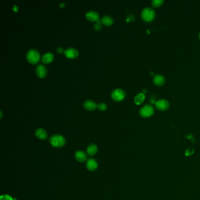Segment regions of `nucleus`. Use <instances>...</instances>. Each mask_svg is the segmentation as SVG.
I'll use <instances>...</instances> for the list:
<instances>
[{"label":"nucleus","instance_id":"1a4fd4ad","mask_svg":"<svg viewBox=\"0 0 200 200\" xmlns=\"http://www.w3.org/2000/svg\"><path fill=\"white\" fill-rule=\"evenodd\" d=\"M36 74L40 78H45L47 75V69L45 66L43 65H39L36 67Z\"/></svg>","mask_w":200,"mask_h":200},{"label":"nucleus","instance_id":"f8f14e48","mask_svg":"<svg viewBox=\"0 0 200 200\" xmlns=\"http://www.w3.org/2000/svg\"><path fill=\"white\" fill-rule=\"evenodd\" d=\"M153 81L155 85L158 86H161L164 85L165 82V78L162 75L157 74L153 76Z\"/></svg>","mask_w":200,"mask_h":200},{"label":"nucleus","instance_id":"a211bd4d","mask_svg":"<svg viewBox=\"0 0 200 200\" xmlns=\"http://www.w3.org/2000/svg\"><path fill=\"white\" fill-rule=\"evenodd\" d=\"M145 98L146 96L144 93H140L135 96L134 99V101L135 104H136L137 105H140L144 102V101L145 100Z\"/></svg>","mask_w":200,"mask_h":200},{"label":"nucleus","instance_id":"4468645a","mask_svg":"<svg viewBox=\"0 0 200 200\" xmlns=\"http://www.w3.org/2000/svg\"><path fill=\"white\" fill-rule=\"evenodd\" d=\"M54 59V54L50 52H46L43 54L42 58V62L45 64H48L52 62Z\"/></svg>","mask_w":200,"mask_h":200},{"label":"nucleus","instance_id":"423d86ee","mask_svg":"<svg viewBox=\"0 0 200 200\" xmlns=\"http://www.w3.org/2000/svg\"><path fill=\"white\" fill-rule=\"evenodd\" d=\"M65 55L69 59H75L79 55V52L74 48H68L65 50Z\"/></svg>","mask_w":200,"mask_h":200},{"label":"nucleus","instance_id":"6ab92c4d","mask_svg":"<svg viewBox=\"0 0 200 200\" xmlns=\"http://www.w3.org/2000/svg\"><path fill=\"white\" fill-rule=\"evenodd\" d=\"M163 3H164L163 0H153L151 1L152 5L155 8L160 7L163 4Z\"/></svg>","mask_w":200,"mask_h":200},{"label":"nucleus","instance_id":"9b49d317","mask_svg":"<svg viewBox=\"0 0 200 200\" xmlns=\"http://www.w3.org/2000/svg\"><path fill=\"white\" fill-rule=\"evenodd\" d=\"M83 107L85 109L88 110L92 111V110H95L98 107V105L93 100H87L84 101Z\"/></svg>","mask_w":200,"mask_h":200},{"label":"nucleus","instance_id":"f257e3e1","mask_svg":"<svg viewBox=\"0 0 200 200\" xmlns=\"http://www.w3.org/2000/svg\"><path fill=\"white\" fill-rule=\"evenodd\" d=\"M141 16L142 19L144 21L147 22H151L156 17V12L153 8L150 7H146L143 10Z\"/></svg>","mask_w":200,"mask_h":200},{"label":"nucleus","instance_id":"b1692460","mask_svg":"<svg viewBox=\"0 0 200 200\" xmlns=\"http://www.w3.org/2000/svg\"><path fill=\"white\" fill-rule=\"evenodd\" d=\"M199 39L200 40V34H199Z\"/></svg>","mask_w":200,"mask_h":200},{"label":"nucleus","instance_id":"f03ea898","mask_svg":"<svg viewBox=\"0 0 200 200\" xmlns=\"http://www.w3.org/2000/svg\"><path fill=\"white\" fill-rule=\"evenodd\" d=\"M26 57V60L30 63L35 65L40 61V54L37 50L35 49H31L27 52Z\"/></svg>","mask_w":200,"mask_h":200},{"label":"nucleus","instance_id":"6e6552de","mask_svg":"<svg viewBox=\"0 0 200 200\" xmlns=\"http://www.w3.org/2000/svg\"><path fill=\"white\" fill-rule=\"evenodd\" d=\"M85 17L88 20L94 22L97 21L99 19V14L95 11H89L86 12Z\"/></svg>","mask_w":200,"mask_h":200},{"label":"nucleus","instance_id":"dca6fc26","mask_svg":"<svg viewBox=\"0 0 200 200\" xmlns=\"http://www.w3.org/2000/svg\"><path fill=\"white\" fill-rule=\"evenodd\" d=\"M98 150V146L95 144H91L88 147L86 151H87V154L89 156H95L97 153Z\"/></svg>","mask_w":200,"mask_h":200},{"label":"nucleus","instance_id":"ddd939ff","mask_svg":"<svg viewBox=\"0 0 200 200\" xmlns=\"http://www.w3.org/2000/svg\"><path fill=\"white\" fill-rule=\"evenodd\" d=\"M35 136L38 139L42 140H46L48 138V133L46 131L42 128L37 129L35 131Z\"/></svg>","mask_w":200,"mask_h":200},{"label":"nucleus","instance_id":"412c9836","mask_svg":"<svg viewBox=\"0 0 200 200\" xmlns=\"http://www.w3.org/2000/svg\"><path fill=\"white\" fill-rule=\"evenodd\" d=\"M0 200H13L12 198L7 194L2 195L0 197Z\"/></svg>","mask_w":200,"mask_h":200},{"label":"nucleus","instance_id":"20e7f679","mask_svg":"<svg viewBox=\"0 0 200 200\" xmlns=\"http://www.w3.org/2000/svg\"><path fill=\"white\" fill-rule=\"evenodd\" d=\"M154 107L151 104H147L140 109L139 114L142 118H147L151 116L154 114Z\"/></svg>","mask_w":200,"mask_h":200},{"label":"nucleus","instance_id":"0eeeda50","mask_svg":"<svg viewBox=\"0 0 200 200\" xmlns=\"http://www.w3.org/2000/svg\"><path fill=\"white\" fill-rule=\"evenodd\" d=\"M155 105L156 107L160 111H165L170 107L169 102L165 99H161L157 101L155 103Z\"/></svg>","mask_w":200,"mask_h":200},{"label":"nucleus","instance_id":"9d476101","mask_svg":"<svg viewBox=\"0 0 200 200\" xmlns=\"http://www.w3.org/2000/svg\"><path fill=\"white\" fill-rule=\"evenodd\" d=\"M98 163L97 161L94 159H89L86 162V168L90 171H94L97 169Z\"/></svg>","mask_w":200,"mask_h":200},{"label":"nucleus","instance_id":"7ed1b4c3","mask_svg":"<svg viewBox=\"0 0 200 200\" xmlns=\"http://www.w3.org/2000/svg\"><path fill=\"white\" fill-rule=\"evenodd\" d=\"M50 143L54 147L60 148L65 144L66 139L63 136L56 134L51 137Z\"/></svg>","mask_w":200,"mask_h":200},{"label":"nucleus","instance_id":"5701e85b","mask_svg":"<svg viewBox=\"0 0 200 200\" xmlns=\"http://www.w3.org/2000/svg\"><path fill=\"white\" fill-rule=\"evenodd\" d=\"M94 28L96 30H99L101 28V25H100V23H96L95 25H94Z\"/></svg>","mask_w":200,"mask_h":200},{"label":"nucleus","instance_id":"4be33fe9","mask_svg":"<svg viewBox=\"0 0 200 200\" xmlns=\"http://www.w3.org/2000/svg\"><path fill=\"white\" fill-rule=\"evenodd\" d=\"M57 52L58 53V54H62L63 52H65V50L63 49V48L62 47H58L57 49Z\"/></svg>","mask_w":200,"mask_h":200},{"label":"nucleus","instance_id":"aec40b11","mask_svg":"<svg viewBox=\"0 0 200 200\" xmlns=\"http://www.w3.org/2000/svg\"><path fill=\"white\" fill-rule=\"evenodd\" d=\"M98 108L101 111H104L107 109V105L104 103H100L98 105Z\"/></svg>","mask_w":200,"mask_h":200},{"label":"nucleus","instance_id":"39448f33","mask_svg":"<svg viewBox=\"0 0 200 200\" xmlns=\"http://www.w3.org/2000/svg\"><path fill=\"white\" fill-rule=\"evenodd\" d=\"M126 97L125 92L121 89H115L111 93L112 99L116 101H120L123 100Z\"/></svg>","mask_w":200,"mask_h":200},{"label":"nucleus","instance_id":"2eb2a0df","mask_svg":"<svg viewBox=\"0 0 200 200\" xmlns=\"http://www.w3.org/2000/svg\"><path fill=\"white\" fill-rule=\"evenodd\" d=\"M75 157L76 160L79 162H84L87 160L86 154L84 151H81V150H79V151H77L75 152Z\"/></svg>","mask_w":200,"mask_h":200},{"label":"nucleus","instance_id":"f3484780","mask_svg":"<svg viewBox=\"0 0 200 200\" xmlns=\"http://www.w3.org/2000/svg\"><path fill=\"white\" fill-rule=\"evenodd\" d=\"M101 22L106 26H110L113 24V19L109 15H105L102 17Z\"/></svg>","mask_w":200,"mask_h":200}]
</instances>
